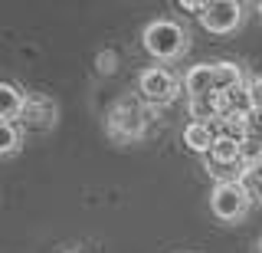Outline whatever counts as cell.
<instances>
[{"label": "cell", "mask_w": 262, "mask_h": 253, "mask_svg": "<svg viewBox=\"0 0 262 253\" xmlns=\"http://www.w3.org/2000/svg\"><path fill=\"white\" fill-rule=\"evenodd\" d=\"M144 50L154 56V60H177L180 53L187 50V30L174 20H154L144 27Z\"/></svg>", "instance_id": "cell-1"}, {"label": "cell", "mask_w": 262, "mask_h": 253, "mask_svg": "<svg viewBox=\"0 0 262 253\" xmlns=\"http://www.w3.org/2000/svg\"><path fill=\"white\" fill-rule=\"evenodd\" d=\"M249 204H252V191H249V184H243V181H220L213 187V194H210L213 214L220 220H226V224L246 217Z\"/></svg>", "instance_id": "cell-2"}, {"label": "cell", "mask_w": 262, "mask_h": 253, "mask_svg": "<svg viewBox=\"0 0 262 253\" xmlns=\"http://www.w3.org/2000/svg\"><path fill=\"white\" fill-rule=\"evenodd\" d=\"M144 109L141 102H135L131 95L118 99L108 112V135L118 138V142H135V138L144 135Z\"/></svg>", "instance_id": "cell-3"}, {"label": "cell", "mask_w": 262, "mask_h": 253, "mask_svg": "<svg viewBox=\"0 0 262 253\" xmlns=\"http://www.w3.org/2000/svg\"><path fill=\"white\" fill-rule=\"evenodd\" d=\"M138 92L147 105H167L177 99V79L164 66H147L138 76Z\"/></svg>", "instance_id": "cell-4"}, {"label": "cell", "mask_w": 262, "mask_h": 253, "mask_svg": "<svg viewBox=\"0 0 262 253\" xmlns=\"http://www.w3.org/2000/svg\"><path fill=\"white\" fill-rule=\"evenodd\" d=\"M200 23L210 33H233L243 23V4H236V0H213L200 13Z\"/></svg>", "instance_id": "cell-5"}, {"label": "cell", "mask_w": 262, "mask_h": 253, "mask_svg": "<svg viewBox=\"0 0 262 253\" xmlns=\"http://www.w3.org/2000/svg\"><path fill=\"white\" fill-rule=\"evenodd\" d=\"M190 115H193V122H207V125H216V122L226 115V95H223V92L196 95V99H190Z\"/></svg>", "instance_id": "cell-6"}, {"label": "cell", "mask_w": 262, "mask_h": 253, "mask_svg": "<svg viewBox=\"0 0 262 253\" xmlns=\"http://www.w3.org/2000/svg\"><path fill=\"white\" fill-rule=\"evenodd\" d=\"M20 122L23 125H33V128H49L56 122V105L49 99H43V95H27Z\"/></svg>", "instance_id": "cell-7"}, {"label": "cell", "mask_w": 262, "mask_h": 253, "mask_svg": "<svg viewBox=\"0 0 262 253\" xmlns=\"http://www.w3.org/2000/svg\"><path fill=\"white\" fill-rule=\"evenodd\" d=\"M220 132L213 125H207V122H190V125L184 128V145L196 154H210L213 145H216Z\"/></svg>", "instance_id": "cell-8"}, {"label": "cell", "mask_w": 262, "mask_h": 253, "mask_svg": "<svg viewBox=\"0 0 262 253\" xmlns=\"http://www.w3.org/2000/svg\"><path fill=\"white\" fill-rule=\"evenodd\" d=\"M184 89H187V95H190V99H196V95H207V92H216L213 63H200V66H193L184 76Z\"/></svg>", "instance_id": "cell-9"}, {"label": "cell", "mask_w": 262, "mask_h": 253, "mask_svg": "<svg viewBox=\"0 0 262 253\" xmlns=\"http://www.w3.org/2000/svg\"><path fill=\"white\" fill-rule=\"evenodd\" d=\"M239 158H243V142H236V138H229V135H220L216 145H213V151H210L207 168H233Z\"/></svg>", "instance_id": "cell-10"}, {"label": "cell", "mask_w": 262, "mask_h": 253, "mask_svg": "<svg viewBox=\"0 0 262 253\" xmlns=\"http://www.w3.org/2000/svg\"><path fill=\"white\" fill-rule=\"evenodd\" d=\"M23 105H27V95L20 92L13 83H0V122H13L23 115Z\"/></svg>", "instance_id": "cell-11"}, {"label": "cell", "mask_w": 262, "mask_h": 253, "mask_svg": "<svg viewBox=\"0 0 262 253\" xmlns=\"http://www.w3.org/2000/svg\"><path fill=\"white\" fill-rule=\"evenodd\" d=\"M213 76H216V92L243 86V66L239 63H213Z\"/></svg>", "instance_id": "cell-12"}, {"label": "cell", "mask_w": 262, "mask_h": 253, "mask_svg": "<svg viewBox=\"0 0 262 253\" xmlns=\"http://www.w3.org/2000/svg\"><path fill=\"white\" fill-rule=\"evenodd\" d=\"M20 145V132L13 122H0V154H13Z\"/></svg>", "instance_id": "cell-13"}, {"label": "cell", "mask_w": 262, "mask_h": 253, "mask_svg": "<svg viewBox=\"0 0 262 253\" xmlns=\"http://www.w3.org/2000/svg\"><path fill=\"white\" fill-rule=\"evenodd\" d=\"M95 69L102 72V76H112L115 69H118V56H115L112 50H105V53H98L95 56Z\"/></svg>", "instance_id": "cell-14"}, {"label": "cell", "mask_w": 262, "mask_h": 253, "mask_svg": "<svg viewBox=\"0 0 262 253\" xmlns=\"http://www.w3.org/2000/svg\"><path fill=\"white\" fill-rule=\"evenodd\" d=\"M249 95H252V112H262V76L249 83Z\"/></svg>", "instance_id": "cell-15"}, {"label": "cell", "mask_w": 262, "mask_h": 253, "mask_svg": "<svg viewBox=\"0 0 262 253\" xmlns=\"http://www.w3.org/2000/svg\"><path fill=\"white\" fill-rule=\"evenodd\" d=\"M249 191H252V198L262 201V165L252 168V174H249Z\"/></svg>", "instance_id": "cell-16"}, {"label": "cell", "mask_w": 262, "mask_h": 253, "mask_svg": "<svg viewBox=\"0 0 262 253\" xmlns=\"http://www.w3.org/2000/svg\"><path fill=\"white\" fill-rule=\"evenodd\" d=\"M249 138H259L262 142V112H252L249 115Z\"/></svg>", "instance_id": "cell-17"}, {"label": "cell", "mask_w": 262, "mask_h": 253, "mask_svg": "<svg viewBox=\"0 0 262 253\" xmlns=\"http://www.w3.org/2000/svg\"><path fill=\"white\" fill-rule=\"evenodd\" d=\"M180 10H190V13H203L207 10V4H203V0H180Z\"/></svg>", "instance_id": "cell-18"}, {"label": "cell", "mask_w": 262, "mask_h": 253, "mask_svg": "<svg viewBox=\"0 0 262 253\" xmlns=\"http://www.w3.org/2000/svg\"><path fill=\"white\" fill-rule=\"evenodd\" d=\"M259 253H262V240H259Z\"/></svg>", "instance_id": "cell-19"}, {"label": "cell", "mask_w": 262, "mask_h": 253, "mask_svg": "<svg viewBox=\"0 0 262 253\" xmlns=\"http://www.w3.org/2000/svg\"><path fill=\"white\" fill-rule=\"evenodd\" d=\"M259 13H262V4H259Z\"/></svg>", "instance_id": "cell-20"}]
</instances>
